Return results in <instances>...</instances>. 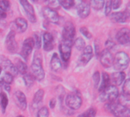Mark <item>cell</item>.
Masks as SVG:
<instances>
[{
	"instance_id": "1",
	"label": "cell",
	"mask_w": 130,
	"mask_h": 117,
	"mask_svg": "<svg viewBox=\"0 0 130 117\" xmlns=\"http://www.w3.org/2000/svg\"><path fill=\"white\" fill-rule=\"evenodd\" d=\"M32 75L37 81H42L45 77V72L42 65V56L39 52H35L33 62L30 65Z\"/></svg>"
},
{
	"instance_id": "2",
	"label": "cell",
	"mask_w": 130,
	"mask_h": 117,
	"mask_svg": "<svg viewBox=\"0 0 130 117\" xmlns=\"http://www.w3.org/2000/svg\"><path fill=\"white\" fill-rule=\"evenodd\" d=\"M105 107L107 108V111H109L116 117H129V108L118 102L113 101L107 103Z\"/></svg>"
},
{
	"instance_id": "3",
	"label": "cell",
	"mask_w": 130,
	"mask_h": 117,
	"mask_svg": "<svg viewBox=\"0 0 130 117\" xmlns=\"http://www.w3.org/2000/svg\"><path fill=\"white\" fill-rule=\"evenodd\" d=\"M129 63V57L128 54L123 51L117 53L113 58V67L118 72H123L126 69Z\"/></svg>"
},
{
	"instance_id": "4",
	"label": "cell",
	"mask_w": 130,
	"mask_h": 117,
	"mask_svg": "<svg viewBox=\"0 0 130 117\" xmlns=\"http://www.w3.org/2000/svg\"><path fill=\"white\" fill-rule=\"evenodd\" d=\"M119 97V90L114 85H109L104 91L101 93L100 101L101 102H113Z\"/></svg>"
},
{
	"instance_id": "5",
	"label": "cell",
	"mask_w": 130,
	"mask_h": 117,
	"mask_svg": "<svg viewBox=\"0 0 130 117\" xmlns=\"http://www.w3.org/2000/svg\"><path fill=\"white\" fill-rule=\"evenodd\" d=\"M75 36V27L72 22L68 21L66 23L62 30V41L73 43L74 37Z\"/></svg>"
},
{
	"instance_id": "6",
	"label": "cell",
	"mask_w": 130,
	"mask_h": 117,
	"mask_svg": "<svg viewBox=\"0 0 130 117\" xmlns=\"http://www.w3.org/2000/svg\"><path fill=\"white\" fill-rule=\"evenodd\" d=\"M66 104L71 110H78L82 104V100L78 94L71 93L66 97Z\"/></svg>"
},
{
	"instance_id": "7",
	"label": "cell",
	"mask_w": 130,
	"mask_h": 117,
	"mask_svg": "<svg viewBox=\"0 0 130 117\" xmlns=\"http://www.w3.org/2000/svg\"><path fill=\"white\" fill-rule=\"evenodd\" d=\"M0 67L2 69L5 70V72L11 74L13 77L16 76L18 72L15 65L6 57L0 56Z\"/></svg>"
},
{
	"instance_id": "8",
	"label": "cell",
	"mask_w": 130,
	"mask_h": 117,
	"mask_svg": "<svg viewBox=\"0 0 130 117\" xmlns=\"http://www.w3.org/2000/svg\"><path fill=\"white\" fill-rule=\"evenodd\" d=\"M72 45L73 43L66 41H62L59 44V52L62 59L64 62H68L70 59Z\"/></svg>"
},
{
	"instance_id": "9",
	"label": "cell",
	"mask_w": 130,
	"mask_h": 117,
	"mask_svg": "<svg viewBox=\"0 0 130 117\" xmlns=\"http://www.w3.org/2000/svg\"><path fill=\"white\" fill-rule=\"evenodd\" d=\"M5 46L8 52L11 53H14L18 50V43L15 40V32L12 30L8 34L5 39Z\"/></svg>"
},
{
	"instance_id": "10",
	"label": "cell",
	"mask_w": 130,
	"mask_h": 117,
	"mask_svg": "<svg viewBox=\"0 0 130 117\" xmlns=\"http://www.w3.org/2000/svg\"><path fill=\"white\" fill-rule=\"evenodd\" d=\"M34 46V42L32 37L27 38L24 41L21 51V56L24 60H27L28 59L29 56L32 53Z\"/></svg>"
},
{
	"instance_id": "11",
	"label": "cell",
	"mask_w": 130,
	"mask_h": 117,
	"mask_svg": "<svg viewBox=\"0 0 130 117\" xmlns=\"http://www.w3.org/2000/svg\"><path fill=\"white\" fill-rule=\"evenodd\" d=\"M99 55L100 62L104 68H110L113 65L114 57L109 49H104Z\"/></svg>"
},
{
	"instance_id": "12",
	"label": "cell",
	"mask_w": 130,
	"mask_h": 117,
	"mask_svg": "<svg viewBox=\"0 0 130 117\" xmlns=\"http://www.w3.org/2000/svg\"><path fill=\"white\" fill-rule=\"evenodd\" d=\"M116 38L118 43H120L121 45H124V46L129 45L130 41V34L129 28L123 27L119 30L118 32L117 33Z\"/></svg>"
},
{
	"instance_id": "13",
	"label": "cell",
	"mask_w": 130,
	"mask_h": 117,
	"mask_svg": "<svg viewBox=\"0 0 130 117\" xmlns=\"http://www.w3.org/2000/svg\"><path fill=\"white\" fill-rule=\"evenodd\" d=\"M93 57V49L91 46H87L84 48L82 55L78 58V65L84 66L89 62Z\"/></svg>"
},
{
	"instance_id": "14",
	"label": "cell",
	"mask_w": 130,
	"mask_h": 117,
	"mask_svg": "<svg viewBox=\"0 0 130 117\" xmlns=\"http://www.w3.org/2000/svg\"><path fill=\"white\" fill-rule=\"evenodd\" d=\"M20 4L22 5L24 10L26 12L27 17L28 18V20L31 22V23H35L37 21V18H36V15L34 13V9L33 8V6L30 4V2L27 0H21L19 2Z\"/></svg>"
},
{
	"instance_id": "15",
	"label": "cell",
	"mask_w": 130,
	"mask_h": 117,
	"mask_svg": "<svg viewBox=\"0 0 130 117\" xmlns=\"http://www.w3.org/2000/svg\"><path fill=\"white\" fill-rule=\"evenodd\" d=\"M43 17L50 22L53 23V24L59 23V16L55 10H53L48 7H45L43 9Z\"/></svg>"
},
{
	"instance_id": "16",
	"label": "cell",
	"mask_w": 130,
	"mask_h": 117,
	"mask_svg": "<svg viewBox=\"0 0 130 117\" xmlns=\"http://www.w3.org/2000/svg\"><path fill=\"white\" fill-rule=\"evenodd\" d=\"M14 101L19 109L25 110L27 108V100L24 94L21 91H17L14 94Z\"/></svg>"
},
{
	"instance_id": "17",
	"label": "cell",
	"mask_w": 130,
	"mask_h": 117,
	"mask_svg": "<svg viewBox=\"0 0 130 117\" xmlns=\"http://www.w3.org/2000/svg\"><path fill=\"white\" fill-rule=\"evenodd\" d=\"M77 11H78V16L81 18H87L91 12V6H90L89 2H85V1L79 2L77 6Z\"/></svg>"
},
{
	"instance_id": "18",
	"label": "cell",
	"mask_w": 130,
	"mask_h": 117,
	"mask_svg": "<svg viewBox=\"0 0 130 117\" xmlns=\"http://www.w3.org/2000/svg\"><path fill=\"white\" fill-rule=\"evenodd\" d=\"M43 49L45 51H51L54 48V38L53 35L46 32L43 34Z\"/></svg>"
},
{
	"instance_id": "19",
	"label": "cell",
	"mask_w": 130,
	"mask_h": 117,
	"mask_svg": "<svg viewBox=\"0 0 130 117\" xmlns=\"http://www.w3.org/2000/svg\"><path fill=\"white\" fill-rule=\"evenodd\" d=\"M13 26L14 29L12 30H14V32L15 30H17L18 33H24L27 28V22L23 18H17L14 21Z\"/></svg>"
},
{
	"instance_id": "20",
	"label": "cell",
	"mask_w": 130,
	"mask_h": 117,
	"mask_svg": "<svg viewBox=\"0 0 130 117\" xmlns=\"http://www.w3.org/2000/svg\"><path fill=\"white\" fill-rule=\"evenodd\" d=\"M126 78V74L123 72H117L112 74L110 80L112 81L114 86H120L121 85Z\"/></svg>"
},
{
	"instance_id": "21",
	"label": "cell",
	"mask_w": 130,
	"mask_h": 117,
	"mask_svg": "<svg viewBox=\"0 0 130 117\" xmlns=\"http://www.w3.org/2000/svg\"><path fill=\"white\" fill-rule=\"evenodd\" d=\"M129 18L125 11H118L114 12L110 15V20L117 23H125Z\"/></svg>"
},
{
	"instance_id": "22",
	"label": "cell",
	"mask_w": 130,
	"mask_h": 117,
	"mask_svg": "<svg viewBox=\"0 0 130 117\" xmlns=\"http://www.w3.org/2000/svg\"><path fill=\"white\" fill-rule=\"evenodd\" d=\"M50 68L53 71L56 72H59L62 69V63L57 53L53 54V56L50 60Z\"/></svg>"
},
{
	"instance_id": "23",
	"label": "cell",
	"mask_w": 130,
	"mask_h": 117,
	"mask_svg": "<svg viewBox=\"0 0 130 117\" xmlns=\"http://www.w3.org/2000/svg\"><path fill=\"white\" fill-rule=\"evenodd\" d=\"M110 83V78L109 76V75L106 72H103L102 73V82L100 85V87L98 88L99 92H102L104 91L109 85Z\"/></svg>"
},
{
	"instance_id": "24",
	"label": "cell",
	"mask_w": 130,
	"mask_h": 117,
	"mask_svg": "<svg viewBox=\"0 0 130 117\" xmlns=\"http://www.w3.org/2000/svg\"><path fill=\"white\" fill-rule=\"evenodd\" d=\"M44 96V91L43 89H39L37 91V92L34 94V98H33V105L36 107L37 106H39Z\"/></svg>"
},
{
	"instance_id": "25",
	"label": "cell",
	"mask_w": 130,
	"mask_h": 117,
	"mask_svg": "<svg viewBox=\"0 0 130 117\" xmlns=\"http://www.w3.org/2000/svg\"><path fill=\"white\" fill-rule=\"evenodd\" d=\"M15 67L18 70V73H21L23 75H25L26 73H27V65L24 62H23L20 59H18L16 62Z\"/></svg>"
},
{
	"instance_id": "26",
	"label": "cell",
	"mask_w": 130,
	"mask_h": 117,
	"mask_svg": "<svg viewBox=\"0 0 130 117\" xmlns=\"http://www.w3.org/2000/svg\"><path fill=\"white\" fill-rule=\"evenodd\" d=\"M8 104V100L7 97V95L4 92L0 93V104L2 106V113H5L6 107Z\"/></svg>"
},
{
	"instance_id": "27",
	"label": "cell",
	"mask_w": 130,
	"mask_h": 117,
	"mask_svg": "<svg viewBox=\"0 0 130 117\" xmlns=\"http://www.w3.org/2000/svg\"><path fill=\"white\" fill-rule=\"evenodd\" d=\"M24 84L26 85V87L27 88H30L33 86L34 83V80L35 78H34V76L30 74V73H26L25 75H24Z\"/></svg>"
},
{
	"instance_id": "28",
	"label": "cell",
	"mask_w": 130,
	"mask_h": 117,
	"mask_svg": "<svg viewBox=\"0 0 130 117\" xmlns=\"http://www.w3.org/2000/svg\"><path fill=\"white\" fill-rule=\"evenodd\" d=\"M89 4H90V6H91L94 9L101 10L104 6L105 2L102 0H94V1L90 2Z\"/></svg>"
},
{
	"instance_id": "29",
	"label": "cell",
	"mask_w": 130,
	"mask_h": 117,
	"mask_svg": "<svg viewBox=\"0 0 130 117\" xmlns=\"http://www.w3.org/2000/svg\"><path fill=\"white\" fill-rule=\"evenodd\" d=\"M73 44L75 45V48L78 50H83L84 48L85 47V40L82 37L77 38L75 40V41L73 43Z\"/></svg>"
},
{
	"instance_id": "30",
	"label": "cell",
	"mask_w": 130,
	"mask_h": 117,
	"mask_svg": "<svg viewBox=\"0 0 130 117\" xmlns=\"http://www.w3.org/2000/svg\"><path fill=\"white\" fill-rule=\"evenodd\" d=\"M13 78H14V77L11 74L7 73V72H5L3 76L1 78L3 84L4 85H11L13 82Z\"/></svg>"
},
{
	"instance_id": "31",
	"label": "cell",
	"mask_w": 130,
	"mask_h": 117,
	"mask_svg": "<svg viewBox=\"0 0 130 117\" xmlns=\"http://www.w3.org/2000/svg\"><path fill=\"white\" fill-rule=\"evenodd\" d=\"M97 113V110L95 108H89L88 110L79 115L78 117H94Z\"/></svg>"
},
{
	"instance_id": "32",
	"label": "cell",
	"mask_w": 130,
	"mask_h": 117,
	"mask_svg": "<svg viewBox=\"0 0 130 117\" xmlns=\"http://www.w3.org/2000/svg\"><path fill=\"white\" fill-rule=\"evenodd\" d=\"M118 103L128 108V104H129V95H126V94H121L120 97H119Z\"/></svg>"
},
{
	"instance_id": "33",
	"label": "cell",
	"mask_w": 130,
	"mask_h": 117,
	"mask_svg": "<svg viewBox=\"0 0 130 117\" xmlns=\"http://www.w3.org/2000/svg\"><path fill=\"white\" fill-rule=\"evenodd\" d=\"M60 6L63 7L66 9H69L75 5V2L72 0H64V1H59Z\"/></svg>"
},
{
	"instance_id": "34",
	"label": "cell",
	"mask_w": 130,
	"mask_h": 117,
	"mask_svg": "<svg viewBox=\"0 0 130 117\" xmlns=\"http://www.w3.org/2000/svg\"><path fill=\"white\" fill-rule=\"evenodd\" d=\"M33 40L34 42V45L36 46V48L37 49H39L41 46V37L39 33H34V37H33Z\"/></svg>"
},
{
	"instance_id": "35",
	"label": "cell",
	"mask_w": 130,
	"mask_h": 117,
	"mask_svg": "<svg viewBox=\"0 0 130 117\" xmlns=\"http://www.w3.org/2000/svg\"><path fill=\"white\" fill-rule=\"evenodd\" d=\"M130 93V80L129 78H127L123 84V94L126 95H129Z\"/></svg>"
},
{
	"instance_id": "36",
	"label": "cell",
	"mask_w": 130,
	"mask_h": 117,
	"mask_svg": "<svg viewBox=\"0 0 130 117\" xmlns=\"http://www.w3.org/2000/svg\"><path fill=\"white\" fill-rule=\"evenodd\" d=\"M49 116V110L47 107H41L37 114V117H48Z\"/></svg>"
},
{
	"instance_id": "37",
	"label": "cell",
	"mask_w": 130,
	"mask_h": 117,
	"mask_svg": "<svg viewBox=\"0 0 130 117\" xmlns=\"http://www.w3.org/2000/svg\"><path fill=\"white\" fill-rule=\"evenodd\" d=\"M10 2L8 1H5V0H2V1H0V10L1 11H6L8 10H9L10 8Z\"/></svg>"
},
{
	"instance_id": "38",
	"label": "cell",
	"mask_w": 130,
	"mask_h": 117,
	"mask_svg": "<svg viewBox=\"0 0 130 117\" xmlns=\"http://www.w3.org/2000/svg\"><path fill=\"white\" fill-rule=\"evenodd\" d=\"M101 81V75L99 72H96L94 73L93 75V81H94V85L95 88H98V86L99 85Z\"/></svg>"
},
{
	"instance_id": "39",
	"label": "cell",
	"mask_w": 130,
	"mask_h": 117,
	"mask_svg": "<svg viewBox=\"0 0 130 117\" xmlns=\"http://www.w3.org/2000/svg\"><path fill=\"white\" fill-rule=\"evenodd\" d=\"M80 32L83 34L84 37H85L88 39H91L92 37V34L90 33V31L88 30V29L85 27H82L80 28Z\"/></svg>"
},
{
	"instance_id": "40",
	"label": "cell",
	"mask_w": 130,
	"mask_h": 117,
	"mask_svg": "<svg viewBox=\"0 0 130 117\" xmlns=\"http://www.w3.org/2000/svg\"><path fill=\"white\" fill-rule=\"evenodd\" d=\"M105 15L107 16L110 14L112 11V1H107L105 2Z\"/></svg>"
},
{
	"instance_id": "41",
	"label": "cell",
	"mask_w": 130,
	"mask_h": 117,
	"mask_svg": "<svg viewBox=\"0 0 130 117\" xmlns=\"http://www.w3.org/2000/svg\"><path fill=\"white\" fill-rule=\"evenodd\" d=\"M47 4H48V8H50L53 10H54L56 8H59L60 6L59 1H50L47 2Z\"/></svg>"
},
{
	"instance_id": "42",
	"label": "cell",
	"mask_w": 130,
	"mask_h": 117,
	"mask_svg": "<svg viewBox=\"0 0 130 117\" xmlns=\"http://www.w3.org/2000/svg\"><path fill=\"white\" fill-rule=\"evenodd\" d=\"M122 4V2L120 0H116V1H112V8L113 9H117L120 7Z\"/></svg>"
},
{
	"instance_id": "43",
	"label": "cell",
	"mask_w": 130,
	"mask_h": 117,
	"mask_svg": "<svg viewBox=\"0 0 130 117\" xmlns=\"http://www.w3.org/2000/svg\"><path fill=\"white\" fill-rule=\"evenodd\" d=\"M105 46L107 47V49L110 50V49L113 48V46H115V43H114L113 41L110 40H108L105 43Z\"/></svg>"
},
{
	"instance_id": "44",
	"label": "cell",
	"mask_w": 130,
	"mask_h": 117,
	"mask_svg": "<svg viewBox=\"0 0 130 117\" xmlns=\"http://www.w3.org/2000/svg\"><path fill=\"white\" fill-rule=\"evenodd\" d=\"M56 99H54V98L51 99V100L50 101V107L51 109H53V108L55 107V106H56Z\"/></svg>"
},
{
	"instance_id": "45",
	"label": "cell",
	"mask_w": 130,
	"mask_h": 117,
	"mask_svg": "<svg viewBox=\"0 0 130 117\" xmlns=\"http://www.w3.org/2000/svg\"><path fill=\"white\" fill-rule=\"evenodd\" d=\"M6 17H7V14H6V12H5V11H1V10H0V21H1L5 20Z\"/></svg>"
},
{
	"instance_id": "46",
	"label": "cell",
	"mask_w": 130,
	"mask_h": 117,
	"mask_svg": "<svg viewBox=\"0 0 130 117\" xmlns=\"http://www.w3.org/2000/svg\"><path fill=\"white\" fill-rule=\"evenodd\" d=\"M95 53H96L97 56H98L100 54V44L98 45L97 43V42L95 43Z\"/></svg>"
},
{
	"instance_id": "47",
	"label": "cell",
	"mask_w": 130,
	"mask_h": 117,
	"mask_svg": "<svg viewBox=\"0 0 130 117\" xmlns=\"http://www.w3.org/2000/svg\"><path fill=\"white\" fill-rule=\"evenodd\" d=\"M4 87H5V89L6 90V91H11V87H10V85H4Z\"/></svg>"
},
{
	"instance_id": "48",
	"label": "cell",
	"mask_w": 130,
	"mask_h": 117,
	"mask_svg": "<svg viewBox=\"0 0 130 117\" xmlns=\"http://www.w3.org/2000/svg\"><path fill=\"white\" fill-rule=\"evenodd\" d=\"M17 117H24V116H23L22 115H19V116H17Z\"/></svg>"
}]
</instances>
